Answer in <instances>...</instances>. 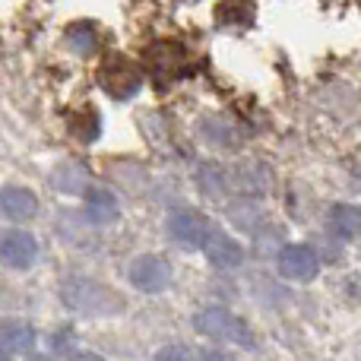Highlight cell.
<instances>
[{
  "instance_id": "obj_1",
  "label": "cell",
  "mask_w": 361,
  "mask_h": 361,
  "mask_svg": "<svg viewBox=\"0 0 361 361\" xmlns=\"http://www.w3.org/2000/svg\"><path fill=\"white\" fill-rule=\"evenodd\" d=\"M193 330L206 339L216 343H235V345H254V333L238 314L225 311V307H203L193 314Z\"/></svg>"
},
{
  "instance_id": "obj_2",
  "label": "cell",
  "mask_w": 361,
  "mask_h": 361,
  "mask_svg": "<svg viewBox=\"0 0 361 361\" xmlns=\"http://www.w3.org/2000/svg\"><path fill=\"white\" fill-rule=\"evenodd\" d=\"M99 86L105 89L111 99H130L143 86V70L124 54L105 57V63L99 67Z\"/></svg>"
},
{
  "instance_id": "obj_3",
  "label": "cell",
  "mask_w": 361,
  "mask_h": 361,
  "mask_svg": "<svg viewBox=\"0 0 361 361\" xmlns=\"http://www.w3.org/2000/svg\"><path fill=\"white\" fill-rule=\"evenodd\" d=\"M127 279L137 292L143 295H159L171 282V263L159 254H140L127 269Z\"/></svg>"
},
{
  "instance_id": "obj_4",
  "label": "cell",
  "mask_w": 361,
  "mask_h": 361,
  "mask_svg": "<svg viewBox=\"0 0 361 361\" xmlns=\"http://www.w3.org/2000/svg\"><path fill=\"white\" fill-rule=\"evenodd\" d=\"M209 219L200 209H175L169 216V235L175 238L184 250H203L206 238H209Z\"/></svg>"
},
{
  "instance_id": "obj_5",
  "label": "cell",
  "mask_w": 361,
  "mask_h": 361,
  "mask_svg": "<svg viewBox=\"0 0 361 361\" xmlns=\"http://www.w3.org/2000/svg\"><path fill=\"white\" fill-rule=\"evenodd\" d=\"M276 269L288 282H311L320 269L317 250L307 247V244H286L276 257Z\"/></svg>"
},
{
  "instance_id": "obj_6",
  "label": "cell",
  "mask_w": 361,
  "mask_h": 361,
  "mask_svg": "<svg viewBox=\"0 0 361 361\" xmlns=\"http://www.w3.org/2000/svg\"><path fill=\"white\" fill-rule=\"evenodd\" d=\"M38 257V241L23 228H0V267L29 269Z\"/></svg>"
},
{
  "instance_id": "obj_7",
  "label": "cell",
  "mask_w": 361,
  "mask_h": 361,
  "mask_svg": "<svg viewBox=\"0 0 361 361\" xmlns=\"http://www.w3.org/2000/svg\"><path fill=\"white\" fill-rule=\"evenodd\" d=\"M178 63H187L184 51H180V44H156V48L149 51V70H152V80L159 82V86H165V80H178V76L187 73V67H178Z\"/></svg>"
},
{
  "instance_id": "obj_8",
  "label": "cell",
  "mask_w": 361,
  "mask_h": 361,
  "mask_svg": "<svg viewBox=\"0 0 361 361\" xmlns=\"http://www.w3.org/2000/svg\"><path fill=\"white\" fill-rule=\"evenodd\" d=\"M203 254L209 257V263L216 269H235L244 260V247L231 235H225V231H209V238L203 244Z\"/></svg>"
},
{
  "instance_id": "obj_9",
  "label": "cell",
  "mask_w": 361,
  "mask_h": 361,
  "mask_svg": "<svg viewBox=\"0 0 361 361\" xmlns=\"http://www.w3.org/2000/svg\"><path fill=\"white\" fill-rule=\"evenodd\" d=\"M82 212H86V222L92 225H111L121 216L118 197L105 187H86V200H82Z\"/></svg>"
},
{
  "instance_id": "obj_10",
  "label": "cell",
  "mask_w": 361,
  "mask_h": 361,
  "mask_svg": "<svg viewBox=\"0 0 361 361\" xmlns=\"http://www.w3.org/2000/svg\"><path fill=\"white\" fill-rule=\"evenodd\" d=\"M0 212L10 222H29L38 212V197L25 187H4L0 190Z\"/></svg>"
},
{
  "instance_id": "obj_11",
  "label": "cell",
  "mask_w": 361,
  "mask_h": 361,
  "mask_svg": "<svg viewBox=\"0 0 361 361\" xmlns=\"http://www.w3.org/2000/svg\"><path fill=\"white\" fill-rule=\"evenodd\" d=\"M35 349V326L25 320H4L0 324V352L4 355H29Z\"/></svg>"
},
{
  "instance_id": "obj_12",
  "label": "cell",
  "mask_w": 361,
  "mask_h": 361,
  "mask_svg": "<svg viewBox=\"0 0 361 361\" xmlns=\"http://www.w3.org/2000/svg\"><path fill=\"white\" fill-rule=\"evenodd\" d=\"M200 130H203V140L209 146H219V149H238L241 146V127L235 124L231 118H225V114H209V118L200 124Z\"/></svg>"
},
{
  "instance_id": "obj_13",
  "label": "cell",
  "mask_w": 361,
  "mask_h": 361,
  "mask_svg": "<svg viewBox=\"0 0 361 361\" xmlns=\"http://www.w3.org/2000/svg\"><path fill=\"white\" fill-rule=\"evenodd\" d=\"M63 301H67L70 307H76V311L99 314L102 301H105V288L95 286V282H89V279H73V282L63 286Z\"/></svg>"
},
{
  "instance_id": "obj_14",
  "label": "cell",
  "mask_w": 361,
  "mask_h": 361,
  "mask_svg": "<svg viewBox=\"0 0 361 361\" xmlns=\"http://www.w3.org/2000/svg\"><path fill=\"white\" fill-rule=\"evenodd\" d=\"M326 228H330L336 238H343V241L361 238V206L358 203H336V206H330Z\"/></svg>"
},
{
  "instance_id": "obj_15",
  "label": "cell",
  "mask_w": 361,
  "mask_h": 361,
  "mask_svg": "<svg viewBox=\"0 0 361 361\" xmlns=\"http://www.w3.org/2000/svg\"><path fill=\"white\" fill-rule=\"evenodd\" d=\"M197 184H200V190H203L209 200H219V197H225V193H228L231 175L222 169V165L203 162V165L197 169Z\"/></svg>"
},
{
  "instance_id": "obj_16",
  "label": "cell",
  "mask_w": 361,
  "mask_h": 361,
  "mask_svg": "<svg viewBox=\"0 0 361 361\" xmlns=\"http://www.w3.org/2000/svg\"><path fill=\"white\" fill-rule=\"evenodd\" d=\"M63 38H67L70 51L80 57H92L95 51H99V32H95V25H89V23H73Z\"/></svg>"
},
{
  "instance_id": "obj_17",
  "label": "cell",
  "mask_w": 361,
  "mask_h": 361,
  "mask_svg": "<svg viewBox=\"0 0 361 361\" xmlns=\"http://www.w3.org/2000/svg\"><path fill=\"white\" fill-rule=\"evenodd\" d=\"M254 19V0H222L216 6V23L222 25H247Z\"/></svg>"
},
{
  "instance_id": "obj_18",
  "label": "cell",
  "mask_w": 361,
  "mask_h": 361,
  "mask_svg": "<svg viewBox=\"0 0 361 361\" xmlns=\"http://www.w3.org/2000/svg\"><path fill=\"white\" fill-rule=\"evenodd\" d=\"M54 187L61 193H82L86 190V169H82V165H76V162H63L61 169L54 171Z\"/></svg>"
},
{
  "instance_id": "obj_19",
  "label": "cell",
  "mask_w": 361,
  "mask_h": 361,
  "mask_svg": "<svg viewBox=\"0 0 361 361\" xmlns=\"http://www.w3.org/2000/svg\"><path fill=\"white\" fill-rule=\"evenodd\" d=\"M70 130H73V137L80 140V143H95V137H99V130H102L99 114H95V111L76 114V118L70 121Z\"/></svg>"
},
{
  "instance_id": "obj_20",
  "label": "cell",
  "mask_w": 361,
  "mask_h": 361,
  "mask_svg": "<svg viewBox=\"0 0 361 361\" xmlns=\"http://www.w3.org/2000/svg\"><path fill=\"white\" fill-rule=\"evenodd\" d=\"M156 361H193V352L187 345H162L156 352Z\"/></svg>"
},
{
  "instance_id": "obj_21",
  "label": "cell",
  "mask_w": 361,
  "mask_h": 361,
  "mask_svg": "<svg viewBox=\"0 0 361 361\" xmlns=\"http://www.w3.org/2000/svg\"><path fill=\"white\" fill-rule=\"evenodd\" d=\"M193 361H231V355H225V352H219V349H209V352H203V355H197Z\"/></svg>"
},
{
  "instance_id": "obj_22",
  "label": "cell",
  "mask_w": 361,
  "mask_h": 361,
  "mask_svg": "<svg viewBox=\"0 0 361 361\" xmlns=\"http://www.w3.org/2000/svg\"><path fill=\"white\" fill-rule=\"evenodd\" d=\"M73 361H105L102 355H95V352H82V355H76Z\"/></svg>"
},
{
  "instance_id": "obj_23",
  "label": "cell",
  "mask_w": 361,
  "mask_h": 361,
  "mask_svg": "<svg viewBox=\"0 0 361 361\" xmlns=\"http://www.w3.org/2000/svg\"><path fill=\"white\" fill-rule=\"evenodd\" d=\"M29 361H51V358H29Z\"/></svg>"
},
{
  "instance_id": "obj_24",
  "label": "cell",
  "mask_w": 361,
  "mask_h": 361,
  "mask_svg": "<svg viewBox=\"0 0 361 361\" xmlns=\"http://www.w3.org/2000/svg\"><path fill=\"white\" fill-rule=\"evenodd\" d=\"M0 361H10V358H6V355H4V352H0Z\"/></svg>"
}]
</instances>
